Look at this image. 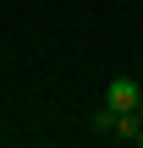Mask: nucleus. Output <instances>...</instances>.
Here are the masks:
<instances>
[{
  "label": "nucleus",
  "mask_w": 143,
  "mask_h": 148,
  "mask_svg": "<svg viewBox=\"0 0 143 148\" xmlns=\"http://www.w3.org/2000/svg\"><path fill=\"white\" fill-rule=\"evenodd\" d=\"M105 104H110V110H138L143 104V88L132 82V77H116V82L105 88Z\"/></svg>",
  "instance_id": "f257e3e1"
},
{
  "label": "nucleus",
  "mask_w": 143,
  "mask_h": 148,
  "mask_svg": "<svg viewBox=\"0 0 143 148\" xmlns=\"http://www.w3.org/2000/svg\"><path fill=\"white\" fill-rule=\"evenodd\" d=\"M116 115H121V110H110V104H105V110H94V132L116 137Z\"/></svg>",
  "instance_id": "f03ea898"
},
{
  "label": "nucleus",
  "mask_w": 143,
  "mask_h": 148,
  "mask_svg": "<svg viewBox=\"0 0 143 148\" xmlns=\"http://www.w3.org/2000/svg\"><path fill=\"white\" fill-rule=\"evenodd\" d=\"M138 143H143V126H138Z\"/></svg>",
  "instance_id": "7ed1b4c3"
},
{
  "label": "nucleus",
  "mask_w": 143,
  "mask_h": 148,
  "mask_svg": "<svg viewBox=\"0 0 143 148\" xmlns=\"http://www.w3.org/2000/svg\"><path fill=\"white\" fill-rule=\"evenodd\" d=\"M0 143H6V132H0Z\"/></svg>",
  "instance_id": "20e7f679"
},
{
  "label": "nucleus",
  "mask_w": 143,
  "mask_h": 148,
  "mask_svg": "<svg viewBox=\"0 0 143 148\" xmlns=\"http://www.w3.org/2000/svg\"><path fill=\"white\" fill-rule=\"evenodd\" d=\"M138 110H143V104H138Z\"/></svg>",
  "instance_id": "39448f33"
}]
</instances>
